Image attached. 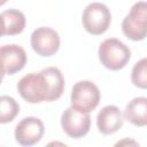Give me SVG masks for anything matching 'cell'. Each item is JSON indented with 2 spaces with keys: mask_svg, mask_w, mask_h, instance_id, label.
Instances as JSON below:
<instances>
[{
  "mask_svg": "<svg viewBox=\"0 0 147 147\" xmlns=\"http://www.w3.org/2000/svg\"><path fill=\"white\" fill-rule=\"evenodd\" d=\"M17 91L30 103L53 101L52 86L44 69L39 72H31L23 76L17 83Z\"/></svg>",
  "mask_w": 147,
  "mask_h": 147,
  "instance_id": "obj_1",
  "label": "cell"
},
{
  "mask_svg": "<svg viewBox=\"0 0 147 147\" xmlns=\"http://www.w3.org/2000/svg\"><path fill=\"white\" fill-rule=\"evenodd\" d=\"M99 60L109 70L123 69L131 57L130 48L116 38L105 39L99 46Z\"/></svg>",
  "mask_w": 147,
  "mask_h": 147,
  "instance_id": "obj_2",
  "label": "cell"
},
{
  "mask_svg": "<svg viewBox=\"0 0 147 147\" xmlns=\"http://www.w3.org/2000/svg\"><path fill=\"white\" fill-rule=\"evenodd\" d=\"M123 33L133 41L144 40L147 37V2L138 1L132 5L129 14L122 22Z\"/></svg>",
  "mask_w": 147,
  "mask_h": 147,
  "instance_id": "obj_3",
  "label": "cell"
},
{
  "mask_svg": "<svg viewBox=\"0 0 147 147\" xmlns=\"http://www.w3.org/2000/svg\"><path fill=\"white\" fill-rule=\"evenodd\" d=\"M100 90L91 80H79L71 90V107L83 113H91L100 102Z\"/></svg>",
  "mask_w": 147,
  "mask_h": 147,
  "instance_id": "obj_4",
  "label": "cell"
},
{
  "mask_svg": "<svg viewBox=\"0 0 147 147\" xmlns=\"http://www.w3.org/2000/svg\"><path fill=\"white\" fill-rule=\"evenodd\" d=\"M111 22V14L108 7L101 2L88 3L82 15L83 28L93 36L105 33Z\"/></svg>",
  "mask_w": 147,
  "mask_h": 147,
  "instance_id": "obj_5",
  "label": "cell"
},
{
  "mask_svg": "<svg viewBox=\"0 0 147 147\" xmlns=\"http://www.w3.org/2000/svg\"><path fill=\"white\" fill-rule=\"evenodd\" d=\"M61 126L70 138H82L88 133L91 127L90 113H83L74 107H69L61 115Z\"/></svg>",
  "mask_w": 147,
  "mask_h": 147,
  "instance_id": "obj_6",
  "label": "cell"
},
{
  "mask_svg": "<svg viewBox=\"0 0 147 147\" xmlns=\"http://www.w3.org/2000/svg\"><path fill=\"white\" fill-rule=\"evenodd\" d=\"M59 33L48 26L37 28L31 33V47L40 56H52L60 48Z\"/></svg>",
  "mask_w": 147,
  "mask_h": 147,
  "instance_id": "obj_7",
  "label": "cell"
},
{
  "mask_svg": "<svg viewBox=\"0 0 147 147\" xmlns=\"http://www.w3.org/2000/svg\"><path fill=\"white\" fill-rule=\"evenodd\" d=\"M45 125L37 117H25L15 127V140L22 146H33L44 136Z\"/></svg>",
  "mask_w": 147,
  "mask_h": 147,
  "instance_id": "obj_8",
  "label": "cell"
},
{
  "mask_svg": "<svg viewBox=\"0 0 147 147\" xmlns=\"http://www.w3.org/2000/svg\"><path fill=\"white\" fill-rule=\"evenodd\" d=\"M1 72L2 75H14L21 71L26 63V53L23 47L9 44L3 45L0 49Z\"/></svg>",
  "mask_w": 147,
  "mask_h": 147,
  "instance_id": "obj_9",
  "label": "cell"
},
{
  "mask_svg": "<svg viewBox=\"0 0 147 147\" xmlns=\"http://www.w3.org/2000/svg\"><path fill=\"white\" fill-rule=\"evenodd\" d=\"M124 123V115L117 106H105L96 116V125L102 134H113L117 132Z\"/></svg>",
  "mask_w": 147,
  "mask_h": 147,
  "instance_id": "obj_10",
  "label": "cell"
},
{
  "mask_svg": "<svg viewBox=\"0 0 147 147\" xmlns=\"http://www.w3.org/2000/svg\"><path fill=\"white\" fill-rule=\"evenodd\" d=\"M2 36H14L21 33L25 28V16L18 9H7L0 15Z\"/></svg>",
  "mask_w": 147,
  "mask_h": 147,
  "instance_id": "obj_11",
  "label": "cell"
},
{
  "mask_svg": "<svg viewBox=\"0 0 147 147\" xmlns=\"http://www.w3.org/2000/svg\"><path fill=\"white\" fill-rule=\"evenodd\" d=\"M124 119L136 126H147V98L138 96L132 99L125 107Z\"/></svg>",
  "mask_w": 147,
  "mask_h": 147,
  "instance_id": "obj_12",
  "label": "cell"
},
{
  "mask_svg": "<svg viewBox=\"0 0 147 147\" xmlns=\"http://www.w3.org/2000/svg\"><path fill=\"white\" fill-rule=\"evenodd\" d=\"M20 113V106L14 98L1 95L0 98V123L6 124L11 122Z\"/></svg>",
  "mask_w": 147,
  "mask_h": 147,
  "instance_id": "obj_13",
  "label": "cell"
},
{
  "mask_svg": "<svg viewBox=\"0 0 147 147\" xmlns=\"http://www.w3.org/2000/svg\"><path fill=\"white\" fill-rule=\"evenodd\" d=\"M131 80L139 88H147V57L139 60L132 68Z\"/></svg>",
  "mask_w": 147,
  "mask_h": 147,
  "instance_id": "obj_14",
  "label": "cell"
}]
</instances>
